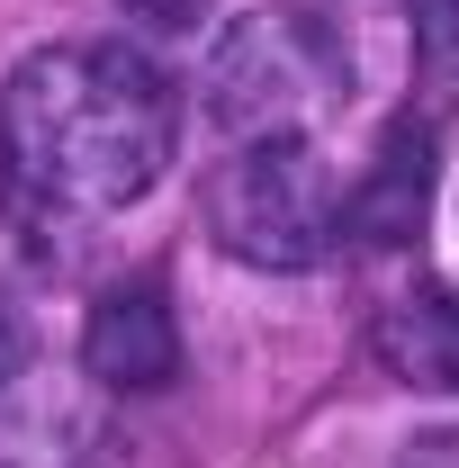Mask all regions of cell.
<instances>
[{
    "mask_svg": "<svg viewBox=\"0 0 459 468\" xmlns=\"http://www.w3.org/2000/svg\"><path fill=\"white\" fill-rule=\"evenodd\" d=\"M172 144V81L126 46H46L0 81V172L46 217H109L144 198Z\"/></svg>",
    "mask_w": 459,
    "mask_h": 468,
    "instance_id": "cell-1",
    "label": "cell"
},
{
    "mask_svg": "<svg viewBox=\"0 0 459 468\" xmlns=\"http://www.w3.org/2000/svg\"><path fill=\"white\" fill-rule=\"evenodd\" d=\"M198 90H208V117L234 144L315 135L325 109H343V90H351V46L315 9H243L208 46Z\"/></svg>",
    "mask_w": 459,
    "mask_h": 468,
    "instance_id": "cell-2",
    "label": "cell"
},
{
    "mask_svg": "<svg viewBox=\"0 0 459 468\" xmlns=\"http://www.w3.org/2000/svg\"><path fill=\"white\" fill-rule=\"evenodd\" d=\"M198 217L243 271H325L343 252V180L306 135L234 144L198 189Z\"/></svg>",
    "mask_w": 459,
    "mask_h": 468,
    "instance_id": "cell-3",
    "label": "cell"
},
{
    "mask_svg": "<svg viewBox=\"0 0 459 468\" xmlns=\"http://www.w3.org/2000/svg\"><path fill=\"white\" fill-rule=\"evenodd\" d=\"M81 369L117 388V397H154L180 378V324H172V297L163 280H117L100 289L91 324H81Z\"/></svg>",
    "mask_w": 459,
    "mask_h": 468,
    "instance_id": "cell-4",
    "label": "cell"
},
{
    "mask_svg": "<svg viewBox=\"0 0 459 468\" xmlns=\"http://www.w3.org/2000/svg\"><path fill=\"white\" fill-rule=\"evenodd\" d=\"M81 451H91V406L46 369H9L0 378V468H81Z\"/></svg>",
    "mask_w": 459,
    "mask_h": 468,
    "instance_id": "cell-5",
    "label": "cell"
},
{
    "mask_svg": "<svg viewBox=\"0 0 459 468\" xmlns=\"http://www.w3.org/2000/svg\"><path fill=\"white\" fill-rule=\"evenodd\" d=\"M423 198H432V135L397 117L388 126V144H379V163L360 189H343V234H369V243H405V234L423 226Z\"/></svg>",
    "mask_w": 459,
    "mask_h": 468,
    "instance_id": "cell-6",
    "label": "cell"
},
{
    "mask_svg": "<svg viewBox=\"0 0 459 468\" xmlns=\"http://www.w3.org/2000/svg\"><path fill=\"white\" fill-rule=\"evenodd\" d=\"M379 360L405 388H459V289H414L379 315Z\"/></svg>",
    "mask_w": 459,
    "mask_h": 468,
    "instance_id": "cell-7",
    "label": "cell"
},
{
    "mask_svg": "<svg viewBox=\"0 0 459 468\" xmlns=\"http://www.w3.org/2000/svg\"><path fill=\"white\" fill-rule=\"evenodd\" d=\"M414 46L442 81H459V0H414Z\"/></svg>",
    "mask_w": 459,
    "mask_h": 468,
    "instance_id": "cell-8",
    "label": "cell"
},
{
    "mask_svg": "<svg viewBox=\"0 0 459 468\" xmlns=\"http://www.w3.org/2000/svg\"><path fill=\"white\" fill-rule=\"evenodd\" d=\"M9 369H27V315L0 297V378H9Z\"/></svg>",
    "mask_w": 459,
    "mask_h": 468,
    "instance_id": "cell-9",
    "label": "cell"
},
{
    "mask_svg": "<svg viewBox=\"0 0 459 468\" xmlns=\"http://www.w3.org/2000/svg\"><path fill=\"white\" fill-rule=\"evenodd\" d=\"M405 468H459V432H423V441L405 451Z\"/></svg>",
    "mask_w": 459,
    "mask_h": 468,
    "instance_id": "cell-10",
    "label": "cell"
},
{
    "mask_svg": "<svg viewBox=\"0 0 459 468\" xmlns=\"http://www.w3.org/2000/svg\"><path fill=\"white\" fill-rule=\"evenodd\" d=\"M135 18H163V27H180V18H198V0H126Z\"/></svg>",
    "mask_w": 459,
    "mask_h": 468,
    "instance_id": "cell-11",
    "label": "cell"
}]
</instances>
